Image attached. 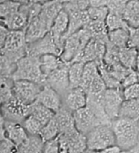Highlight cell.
Wrapping results in <instances>:
<instances>
[{"label": "cell", "mask_w": 139, "mask_h": 153, "mask_svg": "<svg viewBox=\"0 0 139 153\" xmlns=\"http://www.w3.org/2000/svg\"><path fill=\"white\" fill-rule=\"evenodd\" d=\"M55 117L58 122L60 134H69L77 131L76 128L73 112L68 109L64 105L61 109L56 113Z\"/></svg>", "instance_id": "obj_16"}, {"label": "cell", "mask_w": 139, "mask_h": 153, "mask_svg": "<svg viewBox=\"0 0 139 153\" xmlns=\"http://www.w3.org/2000/svg\"><path fill=\"white\" fill-rule=\"evenodd\" d=\"M130 0H109L107 7L110 13L123 16L126 6Z\"/></svg>", "instance_id": "obj_41"}, {"label": "cell", "mask_w": 139, "mask_h": 153, "mask_svg": "<svg viewBox=\"0 0 139 153\" xmlns=\"http://www.w3.org/2000/svg\"><path fill=\"white\" fill-rule=\"evenodd\" d=\"M107 90V86L105 83L103 81L100 73H98L96 77L94 79V80L92 81L91 84L89 88V90L87 92V94H93V95H99L104 93Z\"/></svg>", "instance_id": "obj_40"}, {"label": "cell", "mask_w": 139, "mask_h": 153, "mask_svg": "<svg viewBox=\"0 0 139 153\" xmlns=\"http://www.w3.org/2000/svg\"><path fill=\"white\" fill-rule=\"evenodd\" d=\"M45 143L39 135H29L20 145L17 153H43Z\"/></svg>", "instance_id": "obj_25"}, {"label": "cell", "mask_w": 139, "mask_h": 153, "mask_svg": "<svg viewBox=\"0 0 139 153\" xmlns=\"http://www.w3.org/2000/svg\"><path fill=\"white\" fill-rule=\"evenodd\" d=\"M29 115L35 117L42 125L45 126L55 117L56 113L47 108L46 106L42 105V104L38 103V101H35L30 105Z\"/></svg>", "instance_id": "obj_24"}, {"label": "cell", "mask_w": 139, "mask_h": 153, "mask_svg": "<svg viewBox=\"0 0 139 153\" xmlns=\"http://www.w3.org/2000/svg\"><path fill=\"white\" fill-rule=\"evenodd\" d=\"M105 23L108 32L122 29V28H129L128 23L126 22V20L123 18V16L110 12L106 19Z\"/></svg>", "instance_id": "obj_33"}, {"label": "cell", "mask_w": 139, "mask_h": 153, "mask_svg": "<svg viewBox=\"0 0 139 153\" xmlns=\"http://www.w3.org/2000/svg\"><path fill=\"white\" fill-rule=\"evenodd\" d=\"M76 128L80 133L86 135L95 127L102 125L88 106L73 112Z\"/></svg>", "instance_id": "obj_9"}, {"label": "cell", "mask_w": 139, "mask_h": 153, "mask_svg": "<svg viewBox=\"0 0 139 153\" xmlns=\"http://www.w3.org/2000/svg\"><path fill=\"white\" fill-rule=\"evenodd\" d=\"M43 86L28 80H17L13 83V93L17 99L26 105H31L38 99Z\"/></svg>", "instance_id": "obj_6"}, {"label": "cell", "mask_w": 139, "mask_h": 153, "mask_svg": "<svg viewBox=\"0 0 139 153\" xmlns=\"http://www.w3.org/2000/svg\"><path fill=\"white\" fill-rule=\"evenodd\" d=\"M0 153H17L19 147L6 136L3 125L0 123Z\"/></svg>", "instance_id": "obj_34"}, {"label": "cell", "mask_w": 139, "mask_h": 153, "mask_svg": "<svg viewBox=\"0 0 139 153\" xmlns=\"http://www.w3.org/2000/svg\"><path fill=\"white\" fill-rule=\"evenodd\" d=\"M64 9V6L58 0H50L47 3H42V10L39 17L47 25L50 30L52 25L59 12Z\"/></svg>", "instance_id": "obj_18"}, {"label": "cell", "mask_w": 139, "mask_h": 153, "mask_svg": "<svg viewBox=\"0 0 139 153\" xmlns=\"http://www.w3.org/2000/svg\"><path fill=\"white\" fill-rule=\"evenodd\" d=\"M66 139L70 153H83L87 150L86 135L76 131L69 134H61Z\"/></svg>", "instance_id": "obj_20"}, {"label": "cell", "mask_w": 139, "mask_h": 153, "mask_svg": "<svg viewBox=\"0 0 139 153\" xmlns=\"http://www.w3.org/2000/svg\"><path fill=\"white\" fill-rule=\"evenodd\" d=\"M43 153H59V137L45 143Z\"/></svg>", "instance_id": "obj_45"}, {"label": "cell", "mask_w": 139, "mask_h": 153, "mask_svg": "<svg viewBox=\"0 0 139 153\" xmlns=\"http://www.w3.org/2000/svg\"><path fill=\"white\" fill-rule=\"evenodd\" d=\"M131 150L133 151V152L134 153H139V143L134 148H133V149H131Z\"/></svg>", "instance_id": "obj_49"}, {"label": "cell", "mask_w": 139, "mask_h": 153, "mask_svg": "<svg viewBox=\"0 0 139 153\" xmlns=\"http://www.w3.org/2000/svg\"><path fill=\"white\" fill-rule=\"evenodd\" d=\"M9 31L10 30L6 28L5 26L1 25V26H0V47L3 46V45L4 44Z\"/></svg>", "instance_id": "obj_47"}, {"label": "cell", "mask_w": 139, "mask_h": 153, "mask_svg": "<svg viewBox=\"0 0 139 153\" xmlns=\"http://www.w3.org/2000/svg\"><path fill=\"white\" fill-rule=\"evenodd\" d=\"M122 89L125 100H134L139 98V83Z\"/></svg>", "instance_id": "obj_42"}, {"label": "cell", "mask_w": 139, "mask_h": 153, "mask_svg": "<svg viewBox=\"0 0 139 153\" xmlns=\"http://www.w3.org/2000/svg\"><path fill=\"white\" fill-rule=\"evenodd\" d=\"M129 28H122L109 32V42L119 49L127 47L129 42Z\"/></svg>", "instance_id": "obj_28"}, {"label": "cell", "mask_w": 139, "mask_h": 153, "mask_svg": "<svg viewBox=\"0 0 139 153\" xmlns=\"http://www.w3.org/2000/svg\"><path fill=\"white\" fill-rule=\"evenodd\" d=\"M21 3L12 1V0H5L0 3V19H6L12 15L16 14L20 11Z\"/></svg>", "instance_id": "obj_35"}, {"label": "cell", "mask_w": 139, "mask_h": 153, "mask_svg": "<svg viewBox=\"0 0 139 153\" xmlns=\"http://www.w3.org/2000/svg\"><path fill=\"white\" fill-rule=\"evenodd\" d=\"M0 123L3 125L6 136L11 139L12 142H14L18 147L22 144L29 136V134L23 126L22 123L5 120L2 116Z\"/></svg>", "instance_id": "obj_10"}, {"label": "cell", "mask_w": 139, "mask_h": 153, "mask_svg": "<svg viewBox=\"0 0 139 153\" xmlns=\"http://www.w3.org/2000/svg\"><path fill=\"white\" fill-rule=\"evenodd\" d=\"M120 152H121V149L117 145H115L110 148H106L104 150L100 151V153H120Z\"/></svg>", "instance_id": "obj_48"}, {"label": "cell", "mask_w": 139, "mask_h": 153, "mask_svg": "<svg viewBox=\"0 0 139 153\" xmlns=\"http://www.w3.org/2000/svg\"><path fill=\"white\" fill-rule=\"evenodd\" d=\"M123 18L130 28H139V0H130L128 2Z\"/></svg>", "instance_id": "obj_26"}, {"label": "cell", "mask_w": 139, "mask_h": 153, "mask_svg": "<svg viewBox=\"0 0 139 153\" xmlns=\"http://www.w3.org/2000/svg\"><path fill=\"white\" fill-rule=\"evenodd\" d=\"M1 25L5 26L10 31L25 30L29 24V18L25 12L20 9L16 14L6 19H0Z\"/></svg>", "instance_id": "obj_21"}, {"label": "cell", "mask_w": 139, "mask_h": 153, "mask_svg": "<svg viewBox=\"0 0 139 153\" xmlns=\"http://www.w3.org/2000/svg\"><path fill=\"white\" fill-rule=\"evenodd\" d=\"M64 64V62L59 56L55 54H45L40 57V66L46 79L50 73L62 67Z\"/></svg>", "instance_id": "obj_22"}, {"label": "cell", "mask_w": 139, "mask_h": 153, "mask_svg": "<svg viewBox=\"0 0 139 153\" xmlns=\"http://www.w3.org/2000/svg\"><path fill=\"white\" fill-rule=\"evenodd\" d=\"M106 50L105 43L92 38L84 50L82 62L87 63L89 62H95L98 65L101 64L103 62Z\"/></svg>", "instance_id": "obj_11"}, {"label": "cell", "mask_w": 139, "mask_h": 153, "mask_svg": "<svg viewBox=\"0 0 139 153\" xmlns=\"http://www.w3.org/2000/svg\"><path fill=\"white\" fill-rule=\"evenodd\" d=\"M63 105L75 112L87 105V92L81 87L70 89L63 97Z\"/></svg>", "instance_id": "obj_13"}, {"label": "cell", "mask_w": 139, "mask_h": 153, "mask_svg": "<svg viewBox=\"0 0 139 153\" xmlns=\"http://www.w3.org/2000/svg\"><path fill=\"white\" fill-rule=\"evenodd\" d=\"M48 1H50V0H40V3H47Z\"/></svg>", "instance_id": "obj_54"}, {"label": "cell", "mask_w": 139, "mask_h": 153, "mask_svg": "<svg viewBox=\"0 0 139 153\" xmlns=\"http://www.w3.org/2000/svg\"><path fill=\"white\" fill-rule=\"evenodd\" d=\"M119 58L120 62L126 68L135 71L139 58V52L136 48L127 46L120 49Z\"/></svg>", "instance_id": "obj_23"}, {"label": "cell", "mask_w": 139, "mask_h": 153, "mask_svg": "<svg viewBox=\"0 0 139 153\" xmlns=\"http://www.w3.org/2000/svg\"><path fill=\"white\" fill-rule=\"evenodd\" d=\"M137 83H139V75H137L136 71H133L122 81V83H121V88H125L126 87L134 85V84H137Z\"/></svg>", "instance_id": "obj_44"}, {"label": "cell", "mask_w": 139, "mask_h": 153, "mask_svg": "<svg viewBox=\"0 0 139 153\" xmlns=\"http://www.w3.org/2000/svg\"><path fill=\"white\" fill-rule=\"evenodd\" d=\"M69 25V16L64 9H63L58 16L56 17L52 27L50 28V33L56 41L64 43V35L66 34Z\"/></svg>", "instance_id": "obj_19"}, {"label": "cell", "mask_w": 139, "mask_h": 153, "mask_svg": "<svg viewBox=\"0 0 139 153\" xmlns=\"http://www.w3.org/2000/svg\"><path fill=\"white\" fill-rule=\"evenodd\" d=\"M49 32L50 29L48 28L47 25L45 24L39 16L31 20L25 28V37L27 44H31L42 39Z\"/></svg>", "instance_id": "obj_14"}, {"label": "cell", "mask_w": 139, "mask_h": 153, "mask_svg": "<svg viewBox=\"0 0 139 153\" xmlns=\"http://www.w3.org/2000/svg\"><path fill=\"white\" fill-rule=\"evenodd\" d=\"M17 63H13L1 55L0 57V77L11 78L17 69Z\"/></svg>", "instance_id": "obj_39"}, {"label": "cell", "mask_w": 139, "mask_h": 153, "mask_svg": "<svg viewBox=\"0 0 139 153\" xmlns=\"http://www.w3.org/2000/svg\"><path fill=\"white\" fill-rule=\"evenodd\" d=\"M70 63L64 62V64L54 71L46 79V84L53 89H55L62 98L70 90L69 76H68V70Z\"/></svg>", "instance_id": "obj_7"}, {"label": "cell", "mask_w": 139, "mask_h": 153, "mask_svg": "<svg viewBox=\"0 0 139 153\" xmlns=\"http://www.w3.org/2000/svg\"><path fill=\"white\" fill-rule=\"evenodd\" d=\"M87 148L102 151L116 145L114 131L111 125H100L86 134Z\"/></svg>", "instance_id": "obj_3"}, {"label": "cell", "mask_w": 139, "mask_h": 153, "mask_svg": "<svg viewBox=\"0 0 139 153\" xmlns=\"http://www.w3.org/2000/svg\"><path fill=\"white\" fill-rule=\"evenodd\" d=\"M64 43L59 42L49 32L44 37L37 42L28 44L27 54L41 57L45 54H55L59 56L63 53Z\"/></svg>", "instance_id": "obj_4"}, {"label": "cell", "mask_w": 139, "mask_h": 153, "mask_svg": "<svg viewBox=\"0 0 139 153\" xmlns=\"http://www.w3.org/2000/svg\"><path fill=\"white\" fill-rule=\"evenodd\" d=\"M13 81L28 80L44 86L46 77L41 69L40 57L27 54L17 62V69L11 76Z\"/></svg>", "instance_id": "obj_2"}, {"label": "cell", "mask_w": 139, "mask_h": 153, "mask_svg": "<svg viewBox=\"0 0 139 153\" xmlns=\"http://www.w3.org/2000/svg\"><path fill=\"white\" fill-rule=\"evenodd\" d=\"M103 94L93 95L87 94V105L102 125H111V120L107 114L103 103Z\"/></svg>", "instance_id": "obj_17"}, {"label": "cell", "mask_w": 139, "mask_h": 153, "mask_svg": "<svg viewBox=\"0 0 139 153\" xmlns=\"http://www.w3.org/2000/svg\"><path fill=\"white\" fill-rule=\"evenodd\" d=\"M58 1L60 3H62L63 5H64V4H66V3H71V2H72V1H73V0H58Z\"/></svg>", "instance_id": "obj_51"}, {"label": "cell", "mask_w": 139, "mask_h": 153, "mask_svg": "<svg viewBox=\"0 0 139 153\" xmlns=\"http://www.w3.org/2000/svg\"><path fill=\"white\" fill-rule=\"evenodd\" d=\"M98 73H99L98 65L95 62H89L85 63L81 87L86 92L89 90L92 81L94 80V79L96 77V75Z\"/></svg>", "instance_id": "obj_29"}, {"label": "cell", "mask_w": 139, "mask_h": 153, "mask_svg": "<svg viewBox=\"0 0 139 153\" xmlns=\"http://www.w3.org/2000/svg\"><path fill=\"white\" fill-rule=\"evenodd\" d=\"M135 71H136L137 73V75H139V58H138V60H137V67Z\"/></svg>", "instance_id": "obj_52"}, {"label": "cell", "mask_w": 139, "mask_h": 153, "mask_svg": "<svg viewBox=\"0 0 139 153\" xmlns=\"http://www.w3.org/2000/svg\"><path fill=\"white\" fill-rule=\"evenodd\" d=\"M23 126L29 135H39L44 126L35 117L29 115L22 123Z\"/></svg>", "instance_id": "obj_36"}, {"label": "cell", "mask_w": 139, "mask_h": 153, "mask_svg": "<svg viewBox=\"0 0 139 153\" xmlns=\"http://www.w3.org/2000/svg\"><path fill=\"white\" fill-rule=\"evenodd\" d=\"M60 134V130L59 127V124L56 117H54L50 122L43 126L39 136L44 143L53 140L58 138Z\"/></svg>", "instance_id": "obj_31"}, {"label": "cell", "mask_w": 139, "mask_h": 153, "mask_svg": "<svg viewBox=\"0 0 139 153\" xmlns=\"http://www.w3.org/2000/svg\"><path fill=\"white\" fill-rule=\"evenodd\" d=\"M83 153H100V151H95V150H90V149H87Z\"/></svg>", "instance_id": "obj_50"}, {"label": "cell", "mask_w": 139, "mask_h": 153, "mask_svg": "<svg viewBox=\"0 0 139 153\" xmlns=\"http://www.w3.org/2000/svg\"><path fill=\"white\" fill-rule=\"evenodd\" d=\"M30 105H26L13 97L11 100L1 105V116L5 120L22 123L29 115Z\"/></svg>", "instance_id": "obj_5"}, {"label": "cell", "mask_w": 139, "mask_h": 153, "mask_svg": "<svg viewBox=\"0 0 139 153\" xmlns=\"http://www.w3.org/2000/svg\"><path fill=\"white\" fill-rule=\"evenodd\" d=\"M68 14L69 16V25L67 33L64 35V40L85 28L90 22V18L87 10L70 11L68 12Z\"/></svg>", "instance_id": "obj_15"}, {"label": "cell", "mask_w": 139, "mask_h": 153, "mask_svg": "<svg viewBox=\"0 0 139 153\" xmlns=\"http://www.w3.org/2000/svg\"><path fill=\"white\" fill-rule=\"evenodd\" d=\"M13 83L11 78L0 77V102L3 105L14 97Z\"/></svg>", "instance_id": "obj_32"}, {"label": "cell", "mask_w": 139, "mask_h": 153, "mask_svg": "<svg viewBox=\"0 0 139 153\" xmlns=\"http://www.w3.org/2000/svg\"><path fill=\"white\" fill-rule=\"evenodd\" d=\"M111 126L116 145L121 150H131L139 143V121L118 117Z\"/></svg>", "instance_id": "obj_1"}, {"label": "cell", "mask_w": 139, "mask_h": 153, "mask_svg": "<svg viewBox=\"0 0 139 153\" xmlns=\"http://www.w3.org/2000/svg\"><path fill=\"white\" fill-rule=\"evenodd\" d=\"M59 153H70L67 140L61 134L59 136Z\"/></svg>", "instance_id": "obj_46"}, {"label": "cell", "mask_w": 139, "mask_h": 153, "mask_svg": "<svg viewBox=\"0 0 139 153\" xmlns=\"http://www.w3.org/2000/svg\"><path fill=\"white\" fill-rule=\"evenodd\" d=\"M123 89L120 88H107L103 97V103L104 109L111 120L119 117L121 106L124 102Z\"/></svg>", "instance_id": "obj_8"}, {"label": "cell", "mask_w": 139, "mask_h": 153, "mask_svg": "<svg viewBox=\"0 0 139 153\" xmlns=\"http://www.w3.org/2000/svg\"><path fill=\"white\" fill-rule=\"evenodd\" d=\"M120 153H134L132 150H121Z\"/></svg>", "instance_id": "obj_53"}, {"label": "cell", "mask_w": 139, "mask_h": 153, "mask_svg": "<svg viewBox=\"0 0 139 153\" xmlns=\"http://www.w3.org/2000/svg\"><path fill=\"white\" fill-rule=\"evenodd\" d=\"M36 101L55 113H57L63 106V98L61 96L48 85L43 86Z\"/></svg>", "instance_id": "obj_12"}, {"label": "cell", "mask_w": 139, "mask_h": 153, "mask_svg": "<svg viewBox=\"0 0 139 153\" xmlns=\"http://www.w3.org/2000/svg\"><path fill=\"white\" fill-rule=\"evenodd\" d=\"M129 42L128 45L129 47L136 48L139 52V28H134L129 27Z\"/></svg>", "instance_id": "obj_43"}, {"label": "cell", "mask_w": 139, "mask_h": 153, "mask_svg": "<svg viewBox=\"0 0 139 153\" xmlns=\"http://www.w3.org/2000/svg\"><path fill=\"white\" fill-rule=\"evenodd\" d=\"M98 70L107 86V88H121V83L113 77V75L107 71L103 62L98 65Z\"/></svg>", "instance_id": "obj_37"}, {"label": "cell", "mask_w": 139, "mask_h": 153, "mask_svg": "<svg viewBox=\"0 0 139 153\" xmlns=\"http://www.w3.org/2000/svg\"><path fill=\"white\" fill-rule=\"evenodd\" d=\"M119 117L139 121V98L124 100Z\"/></svg>", "instance_id": "obj_27"}, {"label": "cell", "mask_w": 139, "mask_h": 153, "mask_svg": "<svg viewBox=\"0 0 139 153\" xmlns=\"http://www.w3.org/2000/svg\"><path fill=\"white\" fill-rule=\"evenodd\" d=\"M84 67H85V63L83 62L71 63L69 70H68L70 89L81 87L82 76H83Z\"/></svg>", "instance_id": "obj_30"}, {"label": "cell", "mask_w": 139, "mask_h": 153, "mask_svg": "<svg viewBox=\"0 0 139 153\" xmlns=\"http://www.w3.org/2000/svg\"><path fill=\"white\" fill-rule=\"evenodd\" d=\"M1 1H3V0H0V2H1Z\"/></svg>", "instance_id": "obj_55"}, {"label": "cell", "mask_w": 139, "mask_h": 153, "mask_svg": "<svg viewBox=\"0 0 139 153\" xmlns=\"http://www.w3.org/2000/svg\"><path fill=\"white\" fill-rule=\"evenodd\" d=\"M87 11L91 21H106L109 14L107 7H89Z\"/></svg>", "instance_id": "obj_38"}]
</instances>
